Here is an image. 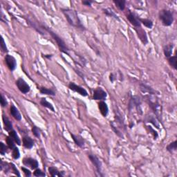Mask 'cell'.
Instances as JSON below:
<instances>
[{
	"label": "cell",
	"mask_w": 177,
	"mask_h": 177,
	"mask_svg": "<svg viewBox=\"0 0 177 177\" xmlns=\"http://www.w3.org/2000/svg\"><path fill=\"white\" fill-rule=\"evenodd\" d=\"M61 11L62 12L68 23L71 27L81 30V31H85V26L83 25L80 19L79 18V16L75 10L67 8V9H61Z\"/></svg>",
	"instance_id": "1"
},
{
	"label": "cell",
	"mask_w": 177,
	"mask_h": 177,
	"mask_svg": "<svg viewBox=\"0 0 177 177\" xmlns=\"http://www.w3.org/2000/svg\"><path fill=\"white\" fill-rule=\"evenodd\" d=\"M42 29L44 30V31H47V33H49V34L52 37V38L55 41V42L57 43V46H58L59 51H60L61 52H62L63 53H64V54L69 55V48L67 47L66 43L64 42L63 39H62L61 37L59 36V35H57L56 33L51 31L50 29H49L48 27H46L45 26L42 25Z\"/></svg>",
	"instance_id": "2"
},
{
	"label": "cell",
	"mask_w": 177,
	"mask_h": 177,
	"mask_svg": "<svg viewBox=\"0 0 177 177\" xmlns=\"http://www.w3.org/2000/svg\"><path fill=\"white\" fill-rule=\"evenodd\" d=\"M159 19L165 27H170L174 21V15L170 10L163 9L158 13Z\"/></svg>",
	"instance_id": "3"
},
{
	"label": "cell",
	"mask_w": 177,
	"mask_h": 177,
	"mask_svg": "<svg viewBox=\"0 0 177 177\" xmlns=\"http://www.w3.org/2000/svg\"><path fill=\"white\" fill-rule=\"evenodd\" d=\"M16 85H17V88L19 91H21L22 93H28L31 90V87H30L29 85L26 82V81L23 78H19L16 81Z\"/></svg>",
	"instance_id": "4"
},
{
	"label": "cell",
	"mask_w": 177,
	"mask_h": 177,
	"mask_svg": "<svg viewBox=\"0 0 177 177\" xmlns=\"http://www.w3.org/2000/svg\"><path fill=\"white\" fill-rule=\"evenodd\" d=\"M140 105H141V100L140 97H138V95H134V96H132V98L130 99V103H129V106H128L129 110L131 111L133 108L136 107L137 110L140 111L141 114H142V111H141V109H140Z\"/></svg>",
	"instance_id": "5"
},
{
	"label": "cell",
	"mask_w": 177,
	"mask_h": 177,
	"mask_svg": "<svg viewBox=\"0 0 177 177\" xmlns=\"http://www.w3.org/2000/svg\"><path fill=\"white\" fill-rule=\"evenodd\" d=\"M107 97V93L101 88V87H98L93 91V98L95 100H100L103 101L106 100Z\"/></svg>",
	"instance_id": "6"
},
{
	"label": "cell",
	"mask_w": 177,
	"mask_h": 177,
	"mask_svg": "<svg viewBox=\"0 0 177 177\" xmlns=\"http://www.w3.org/2000/svg\"><path fill=\"white\" fill-rule=\"evenodd\" d=\"M69 88L71 90H72L73 91H75V92L79 93V94L82 95V96L86 97L88 95V93H87L86 89H85V88H83V87H82L79 86V85H77L74 82H71L69 83Z\"/></svg>",
	"instance_id": "7"
},
{
	"label": "cell",
	"mask_w": 177,
	"mask_h": 177,
	"mask_svg": "<svg viewBox=\"0 0 177 177\" xmlns=\"http://www.w3.org/2000/svg\"><path fill=\"white\" fill-rule=\"evenodd\" d=\"M127 19H128L131 24L134 26L135 28L141 27V24L140 21H139V17L132 12L129 11L128 14L127 15Z\"/></svg>",
	"instance_id": "8"
},
{
	"label": "cell",
	"mask_w": 177,
	"mask_h": 177,
	"mask_svg": "<svg viewBox=\"0 0 177 177\" xmlns=\"http://www.w3.org/2000/svg\"><path fill=\"white\" fill-rule=\"evenodd\" d=\"M88 157L89 160L91 161V162L92 163L93 166H95L97 172H98L100 175V173L102 172H101V170H102V163H101L100 159L98 158V156H95V155L91 154H89Z\"/></svg>",
	"instance_id": "9"
},
{
	"label": "cell",
	"mask_w": 177,
	"mask_h": 177,
	"mask_svg": "<svg viewBox=\"0 0 177 177\" xmlns=\"http://www.w3.org/2000/svg\"><path fill=\"white\" fill-rule=\"evenodd\" d=\"M5 63L10 71H13L14 70H15L16 67H17V61H16L15 58L13 56L9 54L6 55Z\"/></svg>",
	"instance_id": "10"
},
{
	"label": "cell",
	"mask_w": 177,
	"mask_h": 177,
	"mask_svg": "<svg viewBox=\"0 0 177 177\" xmlns=\"http://www.w3.org/2000/svg\"><path fill=\"white\" fill-rule=\"evenodd\" d=\"M22 162L25 166L29 167L30 168L33 169V170H35L39 166V163L37 162V161L32 158H24L23 159Z\"/></svg>",
	"instance_id": "11"
},
{
	"label": "cell",
	"mask_w": 177,
	"mask_h": 177,
	"mask_svg": "<svg viewBox=\"0 0 177 177\" xmlns=\"http://www.w3.org/2000/svg\"><path fill=\"white\" fill-rule=\"evenodd\" d=\"M135 30H136L137 35H138V38L140 39V40L142 42L143 44L146 45L148 43V39L145 30H143L141 27L135 28Z\"/></svg>",
	"instance_id": "12"
},
{
	"label": "cell",
	"mask_w": 177,
	"mask_h": 177,
	"mask_svg": "<svg viewBox=\"0 0 177 177\" xmlns=\"http://www.w3.org/2000/svg\"><path fill=\"white\" fill-rule=\"evenodd\" d=\"M71 136L72 137L73 141L75 143L77 146H78L79 148H83L85 146V140L83 137H82L80 135H75L74 134L71 133Z\"/></svg>",
	"instance_id": "13"
},
{
	"label": "cell",
	"mask_w": 177,
	"mask_h": 177,
	"mask_svg": "<svg viewBox=\"0 0 177 177\" xmlns=\"http://www.w3.org/2000/svg\"><path fill=\"white\" fill-rule=\"evenodd\" d=\"M10 114H11V116L13 117L15 120L20 121L21 120V115L19 112L18 109L14 105H11V107H10Z\"/></svg>",
	"instance_id": "14"
},
{
	"label": "cell",
	"mask_w": 177,
	"mask_h": 177,
	"mask_svg": "<svg viewBox=\"0 0 177 177\" xmlns=\"http://www.w3.org/2000/svg\"><path fill=\"white\" fill-rule=\"evenodd\" d=\"M22 143L24 147L27 149H31L33 147V145H34V140H33L31 137L28 136H25L23 137Z\"/></svg>",
	"instance_id": "15"
},
{
	"label": "cell",
	"mask_w": 177,
	"mask_h": 177,
	"mask_svg": "<svg viewBox=\"0 0 177 177\" xmlns=\"http://www.w3.org/2000/svg\"><path fill=\"white\" fill-rule=\"evenodd\" d=\"M98 108L101 114L104 117H106L109 113V108L107 103L104 101H100V102L98 103Z\"/></svg>",
	"instance_id": "16"
},
{
	"label": "cell",
	"mask_w": 177,
	"mask_h": 177,
	"mask_svg": "<svg viewBox=\"0 0 177 177\" xmlns=\"http://www.w3.org/2000/svg\"><path fill=\"white\" fill-rule=\"evenodd\" d=\"M48 170H49V172L51 176H59V177L61 176L62 177V176H64V174H65V173L64 171H59L58 170H57V168H55V167H53V166L49 167Z\"/></svg>",
	"instance_id": "17"
},
{
	"label": "cell",
	"mask_w": 177,
	"mask_h": 177,
	"mask_svg": "<svg viewBox=\"0 0 177 177\" xmlns=\"http://www.w3.org/2000/svg\"><path fill=\"white\" fill-rule=\"evenodd\" d=\"M2 120L4 126V130L7 132H10L13 130V124H12L11 121L10 120V119L8 118L7 116L3 115L2 116Z\"/></svg>",
	"instance_id": "18"
},
{
	"label": "cell",
	"mask_w": 177,
	"mask_h": 177,
	"mask_svg": "<svg viewBox=\"0 0 177 177\" xmlns=\"http://www.w3.org/2000/svg\"><path fill=\"white\" fill-rule=\"evenodd\" d=\"M173 48H174V45H173L172 44H166L164 47L163 53L166 58L168 59L169 57L172 56Z\"/></svg>",
	"instance_id": "19"
},
{
	"label": "cell",
	"mask_w": 177,
	"mask_h": 177,
	"mask_svg": "<svg viewBox=\"0 0 177 177\" xmlns=\"http://www.w3.org/2000/svg\"><path fill=\"white\" fill-rule=\"evenodd\" d=\"M102 11H103V13H104L107 16H108V17H113V18L116 19V20L120 21V19H119L118 16L115 13V12L113 11L112 9H110V8H107V9H104L102 10Z\"/></svg>",
	"instance_id": "20"
},
{
	"label": "cell",
	"mask_w": 177,
	"mask_h": 177,
	"mask_svg": "<svg viewBox=\"0 0 177 177\" xmlns=\"http://www.w3.org/2000/svg\"><path fill=\"white\" fill-rule=\"evenodd\" d=\"M9 136L11 137V138L13 139L14 141H15V143H17L18 145H21V140H20V138H19L18 135H17V132H16L15 130H12L11 131L9 132Z\"/></svg>",
	"instance_id": "21"
},
{
	"label": "cell",
	"mask_w": 177,
	"mask_h": 177,
	"mask_svg": "<svg viewBox=\"0 0 177 177\" xmlns=\"http://www.w3.org/2000/svg\"><path fill=\"white\" fill-rule=\"evenodd\" d=\"M40 104H41L42 106L44 107H46V108L49 109L51 111H52L53 112H55V109H54V107H53V105L49 102H48L46 98H42L41 99V100H40Z\"/></svg>",
	"instance_id": "22"
},
{
	"label": "cell",
	"mask_w": 177,
	"mask_h": 177,
	"mask_svg": "<svg viewBox=\"0 0 177 177\" xmlns=\"http://www.w3.org/2000/svg\"><path fill=\"white\" fill-rule=\"evenodd\" d=\"M139 21H140V24H142L148 29H152L153 27V21L150 19H143L139 17Z\"/></svg>",
	"instance_id": "23"
},
{
	"label": "cell",
	"mask_w": 177,
	"mask_h": 177,
	"mask_svg": "<svg viewBox=\"0 0 177 177\" xmlns=\"http://www.w3.org/2000/svg\"><path fill=\"white\" fill-rule=\"evenodd\" d=\"M39 91H40L42 94L52 95V96H55V92L53 89L46 88V87H41V88L39 89Z\"/></svg>",
	"instance_id": "24"
},
{
	"label": "cell",
	"mask_w": 177,
	"mask_h": 177,
	"mask_svg": "<svg viewBox=\"0 0 177 177\" xmlns=\"http://www.w3.org/2000/svg\"><path fill=\"white\" fill-rule=\"evenodd\" d=\"M113 1H114L115 5H116L120 11H124L125 9V4H126V1H125V0H114Z\"/></svg>",
	"instance_id": "25"
},
{
	"label": "cell",
	"mask_w": 177,
	"mask_h": 177,
	"mask_svg": "<svg viewBox=\"0 0 177 177\" xmlns=\"http://www.w3.org/2000/svg\"><path fill=\"white\" fill-rule=\"evenodd\" d=\"M168 59L170 66L176 70L177 67V57L176 55H174V56H171L170 57H169Z\"/></svg>",
	"instance_id": "26"
},
{
	"label": "cell",
	"mask_w": 177,
	"mask_h": 177,
	"mask_svg": "<svg viewBox=\"0 0 177 177\" xmlns=\"http://www.w3.org/2000/svg\"><path fill=\"white\" fill-rule=\"evenodd\" d=\"M176 149H177V140H174V142L170 143L166 148L167 151H168V152L170 153L176 151Z\"/></svg>",
	"instance_id": "27"
},
{
	"label": "cell",
	"mask_w": 177,
	"mask_h": 177,
	"mask_svg": "<svg viewBox=\"0 0 177 177\" xmlns=\"http://www.w3.org/2000/svg\"><path fill=\"white\" fill-rule=\"evenodd\" d=\"M148 121L149 123H152L155 127H156V128L159 129V127H160V126H159V122H158V120H157L158 118L156 117H154V116H148Z\"/></svg>",
	"instance_id": "28"
},
{
	"label": "cell",
	"mask_w": 177,
	"mask_h": 177,
	"mask_svg": "<svg viewBox=\"0 0 177 177\" xmlns=\"http://www.w3.org/2000/svg\"><path fill=\"white\" fill-rule=\"evenodd\" d=\"M15 141H14L13 139H12L11 137L9 136V137H7L6 138V143L8 145V148L9 149H11V150H13L14 148H15Z\"/></svg>",
	"instance_id": "29"
},
{
	"label": "cell",
	"mask_w": 177,
	"mask_h": 177,
	"mask_svg": "<svg viewBox=\"0 0 177 177\" xmlns=\"http://www.w3.org/2000/svg\"><path fill=\"white\" fill-rule=\"evenodd\" d=\"M32 132L34 136L36 137V138H39L41 135V130L39 127H37V126H33L32 127Z\"/></svg>",
	"instance_id": "30"
},
{
	"label": "cell",
	"mask_w": 177,
	"mask_h": 177,
	"mask_svg": "<svg viewBox=\"0 0 177 177\" xmlns=\"http://www.w3.org/2000/svg\"><path fill=\"white\" fill-rule=\"evenodd\" d=\"M13 157L15 159H18L20 157V153H19V149L15 147L13 150Z\"/></svg>",
	"instance_id": "31"
},
{
	"label": "cell",
	"mask_w": 177,
	"mask_h": 177,
	"mask_svg": "<svg viewBox=\"0 0 177 177\" xmlns=\"http://www.w3.org/2000/svg\"><path fill=\"white\" fill-rule=\"evenodd\" d=\"M33 175H34L35 176L40 177V176H45L46 174L44 172H42L41 170L37 168V169H35V172H34V173H33Z\"/></svg>",
	"instance_id": "32"
},
{
	"label": "cell",
	"mask_w": 177,
	"mask_h": 177,
	"mask_svg": "<svg viewBox=\"0 0 177 177\" xmlns=\"http://www.w3.org/2000/svg\"><path fill=\"white\" fill-rule=\"evenodd\" d=\"M1 51H3L4 53H8V49L6 47V42L4 41V39L3 38V37H1Z\"/></svg>",
	"instance_id": "33"
},
{
	"label": "cell",
	"mask_w": 177,
	"mask_h": 177,
	"mask_svg": "<svg viewBox=\"0 0 177 177\" xmlns=\"http://www.w3.org/2000/svg\"><path fill=\"white\" fill-rule=\"evenodd\" d=\"M0 147H1V150H0V153H1V155H5L6 153L7 152V149L8 148L6 146V145L4 144V143L1 142V143H0Z\"/></svg>",
	"instance_id": "34"
},
{
	"label": "cell",
	"mask_w": 177,
	"mask_h": 177,
	"mask_svg": "<svg viewBox=\"0 0 177 177\" xmlns=\"http://www.w3.org/2000/svg\"><path fill=\"white\" fill-rule=\"evenodd\" d=\"M10 165H11V168L12 172H13L15 175H17V176H20V174H19V172L18 171V170L16 168L15 165H14L13 163H10Z\"/></svg>",
	"instance_id": "35"
},
{
	"label": "cell",
	"mask_w": 177,
	"mask_h": 177,
	"mask_svg": "<svg viewBox=\"0 0 177 177\" xmlns=\"http://www.w3.org/2000/svg\"><path fill=\"white\" fill-rule=\"evenodd\" d=\"M1 105L2 107H5L8 105L7 100L4 95V94L1 95Z\"/></svg>",
	"instance_id": "36"
},
{
	"label": "cell",
	"mask_w": 177,
	"mask_h": 177,
	"mask_svg": "<svg viewBox=\"0 0 177 177\" xmlns=\"http://www.w3.org/2000/svg\"><path fill=\"white\" fill-rule=\"evenodd\" d=\"M21 170H22V171L24 172V174H25L27 176L30 177V176H31V171H30L29 170H28L27 168H24V167H22V168H21Z\"/></svg>",
	"instance_id": "37"
},
{
	"label": "cell",
	"mask_w": 177,
	"mask_h": 177,
	"mask_svg": "<svg viewBox=\"0 0 177 177\" xmlns=\"http://www.w3.org/2000/svg\"><path fill=\"white\" fill-rule=\"evenodd\" d=\"M82 4H84L85 6H91V4H92L93 1H90V0H84V1H82Z\"/></svg>",
	"instance_id": "38"
},
{
	"label": "cell",
	"mask_w": 177,
	"mask_h": 177,
	"mask_svg": "<svg viewBox=\"0 0 177 177\" xmlns=\"http://www.w3.org/2000/svg\"><path fill=\"white\" fill-rule=\"evenodd\" d=\"M148 127L149 128V130H150V132H152V134L154 135V139H156V138H157V137H158V134H157V132H155V131H154V130H153V129L152 128V127L148 126Z\"/></svg>",
	"instance_id": "39"
},
{
	"label": "cell",
	"mask_w": 177,
	"mask_h": 177,
	"mask_svg": "<svg viewBox=\"0 0 177 177\" xmlns=\"http://www.w3.org/2000/svg\"><path fill=\"white\" fill-rule=\"evenodd\" d=\"M109 80L111 82H113L114 81V73H111L110 75H109Z\"/></svg>",
	"instance_id": "40"
},
{
	"label": "cell",
	"mask_w": 177,
	"mask_h": 177,
	"mask_svg": "<svg viewBox=\"0 0 177 177\" xmlns=\"http://www.w3.org/2000/svg\"><path fill=\"white\" fill-rule=\"evenodd\" d=\"M44 57H46V58H48V59H51V57H53V55H44Z\"/></svg>",
	"instance_id": "41"
}]
</instances>
